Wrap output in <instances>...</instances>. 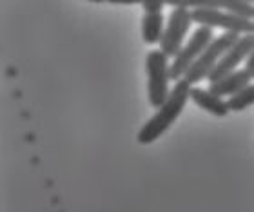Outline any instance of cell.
Returning <instances> with one entry per match:
<instances>
[{
    "instance_id": "3",
    "label": "cell",
    "mask_w": 254,
    "mask_h": 212,
    "mask_svg": "<svg viewBox=\"0 0 254 212\" xmlns=\"http://www.w3.org/2000/svg\"><path fill=\"white\" fill-rule=\"evenodd\" d=\"M238 38H240V35H236V33H222V35L214 37V40L207 46V49L201 53L200 58L190 65V69L187 71L184 78H186L190 85L200 84L201 80L209 78V74L214 71V67H216L218 62L222 60V56L233 48L234 44L238 42Z\"/></svg>"
},
{
    "instance_id": "12",
    "label": "cell",
    "mask_w": 254,
    "mask_h": 212,
    "mask_svg": "<svg viewBox=\"0 0 254 212\" xmlns=\"http://www.w3.org/2000/svg\"><path fill=\"white\" fill-rule=\"evenodd\" d=\"M223 9H227L229 13L245 18V20H253L254 18V4L249 0H229L223 2Z\"/></svg>"
},
{
    "instance_id": "10",
    "label": "cell",
    "mask_w": 254,
    "mask_h": 212,
    "mask_svg": "<svg viewBox=\"0 0 254 212\" xmlns=\"http://www.w3.org/2000/svg\"><path fill=\"white\" fill-rule=\"evenodd\" d=\"M164 31L165 24L162 13H145L142 16V38L145 44H149V46L160 44Z\"/></svg>"
},
{
    "instance_id": "8",
    "label": "cell",
    "mask_w": 254,
    "mask_h": 212,
    "mask_svg": "<svg viewBox=\"0 0 254 212\" xmlns=\"http://www.w3.org/2000/svg\"><path fill=\"white\" fill-rule=\"evenodd\" d=\"M251 80H253L251 78V74L245 69H236L234 73L227 74L225 78L218 80V82L209 85V91H212V93L218 95L220 98H231V96L238 95L244 87L253 84Z\"/></svg>"
},
{
    "instance_id": "15",
    "label": "cell",
    "mask_w": 254,
    "mask_h": 212,
    "mask_svg": "<svg viewBox=\"0 0 254 212\" xmlns=\"http://www.w3.org/2000/svg\"><path fill=\"white\" fill-rule=\"evenodd\" d=\"M253 24H254V18H253ZM253 35H254V33H253Z\"/></svg>"
},
{
    "instance_id": "7",
    "label": "cell",
    "mask_w": 254,
    "mask_h": 212,
    "mask_svg": "<svg viewBox=\"0 0 254 212\" xmlns=\"http://www.w3.org/2000/svg\"><path fill=\"white\" fill-rule=\"evenodd\" d=\"M253 49H254V35H242V37L238 38V42L234 44L233 48L223 54L222 60L218 62V65L214 67V71L209 74L207 80H209L211 84H214L218 80L225 78L227 74L234 73L236 67H238L244 60L247 62L249 54L253 53Z\"/></svg>"
},
{
    "instance_id": "6",
    "label": "cell",
    "mask_w": 254,
    "mask_h": 212,
    "mask_svg": "<svg viewBox=\"0 0 254 212\" xmlns=\"http://www.w3.org/2000/svg\"><path fill=\"white\" fill-rule=\"evenodd\" d=\"M192 22L205 27H222L225 33H236V35H253V20H245L240 16L223 9H192Z\"/></svg>"
},
{
    "instance_id": "14",
    "label": "cell",
    "mask_w": 254,
    "mask_h": 212,
    "mask_svg": "<svg viewBox=\"0 0 254 212\" xmlns=\"http://www.w3.org/2000/svg\"><path fill=\"white\" fill-rule=\"evenodd\" d=\"M244 69L251 74V78H254V49H253V53L249 54L247 62H245V67H244Z\"/></svg>"
},
{
    "instance_id": "4",
    "label": "cell",
    "mask_w": 254,
    "mask_h": 212,
    "mask_svg": "<svg viewBox=\"0 0 254 212\" xmlns=\"http://www.w3.org/2000/svg\"><path fill=\"white\" fill-rule=\"evenodd\" d=\"M214 40V35H212L211 27L200 26L196 27V31L190 35V38L186 42V46L180 49V53L176 54L173 62H171L169 74L171 80H182L186 76V73L190 69V65L194 64L196 60L200 58L201 53L207 49V46Z\"/></svg>"
},
{
    "instance_id": "5",
    "label": "cell",
    "mask_w": 254,
    "mask_h": 212,
    "mask_svg": "<svg viewBox=\"0 0 254 212\" xmlns=\"http://www.w3.org/2000/svg\"><path fill=\"white\" fill-rule=\"evenodd\" d=\"M192 24V11L187 7H173L169 15V20L165 24L164 37L160 40V51H164L167 56L175 58L180 53V49L186 46L187 33Z\"/></svg>"
},
{
    "instance_id": "9",
    "label": "cell",
    "mask_w": 254,
    "mask_h": 212,
    "mask_svg": "<svg viewBox=\"0 0 254 212\" xmlns=\"http://www.w3.org/2000/svg\"><path fill=\"white\" fill-rule=\"evenodd\" d=\"M190 100L194 102L196 106L205 109L207 112H211L214 116H227L229 114V104L227 100L220 98L218 95H214L209 89H201V87H192L190 89Z\"/></svg>"
},
{
    "instance_id": "1",
    "label": "cell",
    "mask_w": 254,
    "mask_h": 212,
    "mask_svg": "<svg viewBox=\"0 0 254 212\" xmlns=\"http://www.w3.org/2000/svg\"><path fill=\"white\" fill-rule=\"evenodd\" d=\"M190 89H192V85L186 78L175 82L169 98L165 100V104L162 107H158L156 112L138 131L136 134L138 143H142V145L153 143L154 140H158L175 123L176 118L180 116L182 111L186 109V104L190 100Z\"/></svg>"
},
{
    "instance_id": "13",
    "label": "cell",
    "mask_w": 254,
    "mask_h": 212,
    "mask_svg": "<svg viewBox=\"0 0 254 212\" xmlns=\"http://www.w3.org/2000/svg\"><path fill=\"white\" fill-rule=\"evenodd\" d=\"M167 2H160V0H143L142 7L145 13H162Z\"/></svg>"
},
{
    "instance_id": "11",
    "label": "cell",
    "mask_w": 254,
    "mask_h": 212,
    "mask_svg": "<svg viewBox=\"0 0 254 212\" xmlns=\"http://www.w3.org/2000/svg\"><path fill=\"white\" fill-rule=\"evenodd\" d=\"M227 104H229V109L236 112L254 106V84H249L247 87H244V89L240 91L238 95L231 96L227 100Z\"/></svg>"
},
{
    "instance_id": "2",
    "label": "cell",
    "mask_w": 254,
    "mask_h": 212,
    "mask_svg": "<svg viewBox=\"0 0 254 212\" xmlns=\"http://www.w3.org/2000/svg\"><path fill=\"white\" fill-rule=\"evenodd\" d=\"M169 56L160 51L153 49L145 56V71H147V98L149 104L158 109L165 104V100L171 95V74H169Z\"/></svg>"
}]
</instances>
